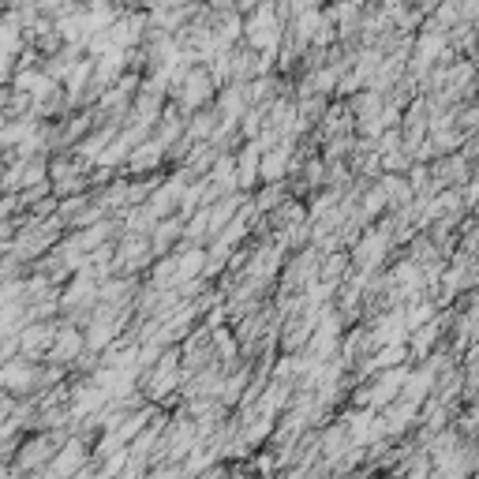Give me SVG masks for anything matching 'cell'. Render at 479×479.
I'll use <instances>...</instances> for the list:
<instances>
[{"instance_id":"cell-1","label":"cell","mask_w":479,"mask_h":479,"mask_svg":"<svg viewBox=\"0 0 479 479\" xmlns=\"http://www.w3.org/2000/svg\"><path fill=\"white\" fill-rule=\"evenodd\" d=\"M0 379H4V386L19 389V386H31L34 371H31V367H4V371H0Z\"/></svg>"}]
</instances>
